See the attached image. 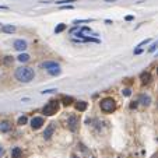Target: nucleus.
<instances>
[{
    "label": "nucleus",
    "instance_id": "1",
    "mask_svg": "<svg viewBox=\"0 0 158 158\" xmlns=\"http://www.w3.org/2000/svg\"><path fill=\"white\" fill-rule=\"evenodd\" d=\"M14 76L20 83H31L35 79V71L32 67H18Z\"/></svg>",
    "mask_w": 158,
    "mask_h": 158
},
{
    "label": "nucleus",
    "instance_id": "2",
    "mask_svg": "<svg viewBox=\"0 0 158 158\" xmlns=\"http://www.w3.org/2000/svg\"><path fill=\"white\" fill-rule=\"evenodd\" d=\"M99 108L105 113H112L116 109V102L112 97H107V98H103V99H101Z\"/></svg>",
    "mask_w": 158,
    "mask_h": 158
},
{
    "label": "nucleus",
    "instance_id": "3",
    "mask_svg": "<svg viewBox=\"0 0 158 158\" xmlns=\"http://www.w3.org/2000/svg\"><path fill=\"white\" fill-rule=\"evenodd\" d=\"M59 108H60V102L56 101V99H52V101H49V102L46 103L45 107H43L42 112L45 113L46 116H52V115H55V113L58 112Z\"/></svg>",
    "mask_w": 158,
    "mask_h": 158
},
{
    "label": "nucleus",
    "instance_id": "4",
    "mask_svg": "<svg viewBox=\"0 0 158 158\" xmlns=\"http://www.w3.org/2000/svg\"><path fill=\"white\" fill-rule=\"evenodd\" d=\"M42 67L51 76H59V74L62 73L60 64L56 63V62H45V63H42Z\"/></svg>",
    "mask_w": 158,
    "mask_h": 158
},
{
    "label": "nucleus",
    "instance_id": "5",
    "mask_svg": "<svg viewBox=\"0 0 158 158\" xmlns=\"http://www.w3.org/2000/svg\"><path fill=\"white\" fill-rule=\"evenodd\" d=\"M79 123H80L79 116L70 115L69 119H67V129H69L70 132H77V129H79Z\"/></svg>",
    "mask_w": 158,
    "mask_h": 158
},
{
    "label": "nucleus",
    "instance_id": "6",
    "mask_svg": "<svg viewBox=\"0 0 158 158\" xmlns=\"http://www.w3.org/2000/svg\"><path fill=\"white\" fill-rule=\"evenodd\" d=\"M42 125H45V120H43V118H41V116H35V118L31 119V128L35 129V130L42 128Z\"/></svg>",
    "mask_w": 158,
    "mask_h": 158
},
{
    "label": "nucleus",
    "instance_id": "7",
    "mask_svg": "<svg viewBox=\"0 0 158 158\" xmlns=\"http://www.w3.org/2000/svg\"><path fill=\"white\" fill-rule=\"evenodd\" d=\"M53 133H55V123H51V125H48V128L45 129L42 136L45 140H49L52 136H53Z\"/></svg>",
    "mask_w": 158,
    "mask_h": 158
},
{
    "label": "nucleus",
    "instance_id": "8",
    "mask_svg": "<svg viewBox=\"0 0 158 158\" xmlns=\"http://www.w3.org/2000/svg\"><path fill=\"white\" fill-rule=\"evenodd\" d=\"M13 46H14V49L22 52V51H25V49H27V42H25V41H22V39H17V41H14Z\"/></svg>",
    "mask_w": 158,
    "mask_h": 158
},
{
    "label": "nucleus",
    "instance_id": "9",
    "mask_svg": "<svg viewBox=\"0 0 158 158\" xmlns=\"http://www.w3.org/2000/svg\"><path fill=\"white\" fill-rule=\"evenodd\" d=\"M10 130H11V122L9 120L0 122V133H7Z\"/></svg>",
    "mask_w": 158,
    "mask_h": 158
},
{
    "label": "nucleus",
    "instance_id": "10",
    "mask_svg": "<svg viewBox=\"0 0 158 158\" xmlns=\"http://www.w3.org/2000/svg\"><path fill=\"white\" fill-rule=\"evenodd\" d=\"M137 102H140L143 107H148L150 103H151V98H150V95H146V94H141L139 98V101Z\"/></svg>",
    "mask_w": 158,
    "mask_h": 158
},
{
    "label": "nucleus",
    "instance_id": "11",
    "mask_svg": "<svg viewBox=\"0 0 158 158\" xmlns=\"http://www.w3.org/2000/svg\"><path fill=\"white\" fill-rule=\"evenodd\" d=\"M140 80H141L143 84H148V83L151 81V74H150L148 71H143V73L140 74Z\"/></svg>",
    "mask_w": 158,
    "mask_h": 158
},
{
    "label": "nucleus",
    "instance_id": "12",
    "mask_svg": "<svg viewBox=\"0 0 158 158\" xmlns=\"http://www.w3.org/2000/svg\"><path fill=\"white\" fill-rule=\"evenodd\" d=\"M11 158H22V150L20 147H14L11 150Z\"/></svg>",
    "mask_w": 158,
    "mask_h": 158
},
{
    "label": "nucleus",
    "instance_id": "13",
    "mask_svg": "<svg viewBox=\"0 0 158 158\" xmlns=\"http://www.w3.org/2000/svg\"><path fill=\"white\" fill-rule=\"evenodd\" d=\"M74 107H76V109L79 111V112H84V111L87 109V107H88V105H87V102H84V101H79Z\"/></svg>",
    "mask_w": 158,
    "mask_h": 158
},
{
    "label": "nucleus",
    "instance_id": "14",
    "mask_svg": "<svg viewBox=\"0 0 158 158\" xmlns=\"http://www.w3.org/2000/svg\"><path fill=\"white\" fill-rule=\"evenodd\" d=\"M62 102H63V105L69 107V105H71L74 102V99H73V97H63L62 98Z\"/></svg>",
    "mask_w": 158,
    "mask_h": 158
},
{
    "label": "nucleus",
    "instance_id": "15",
    "mask_svg": "<svg viewBox=\"0 0 158 158\" xmlns=\"http://www.w3.org/2000/svg\"><path fill=\"white\" fill-rule=\"evenodd\" d=\"M2 31L7 34H11L15 31V27H13V25H4V27H2Z\"/></svg>",
    "mask_w": 158,
    "mask_h": 158
},
{
    "label": "nucleus",
    "instance_id": "16",
    "mask_svg": "<svg viewBox=\"0 0 158 158\" xmlns=\"http://www.w3.org/2000/svg\"><path fill=\"white\" fill-rule=\"evenodd\" d=\"M17 59H18V60L21 62V63H25V62L30 60V55H27V53H21V55H20Z\"/></svg>",
    "mask_w": 158,
    "mask_h": 158
},
{
    "label": "nucleus",
    "instance_id": "17",
    "mask_svg": "<svg viewBox=\"0 0 158 158\" xmlns=\"http://www.w3.org/2000/svg\"><path fill=\"white\" fill-rule=\"evenodd\" d=\"M64 30H66V24H59L58 27L55 28V32L56 34H60L62 31H64Z\"/></svg>",
    "mask_w": 158,
    "mask_h": 158
},
{
    "label": "nucleus",
    "instance_id": "18",
    "mask_svg": "<svg viewBox=\"0 0 158 158\" xmlns=\"http://www.w3.org/2000/svg\"><path fill=\"white\" fill-rule=\"evenodd\" d=\"M27 122H28V118H27V116H21V118H18V122H17V123H18L20 126H24Z\"/></svg>",
    "mask_w": 158,
    "mask_h": 158
},
{
    "label": "nucleus",
    "instance_id": "19",
    "mask_svg": "<svg viewBox=\"0 0 158 158\" xmlns=\"http://www.w3.org/2000/svg\"><path fill=\"white\" fill-rule=\"evenodd\" d=\"M122 92H123V95H125V97H129V95L132 94V91H130V90H129V88H125V90H123V91H122Z\"/></svg>",
    "mask_w": 158,
    "mask_h": 158
},
{
    "label": "nucleus",
    "instance_id": "20",
    "mask_svg": "<svg viewBox=\"0 0 158 158\" xmlns=\"http://www.w3.org/2000/svg\"><path fill=\"white\" fill-rule=\"evenodd\" d=\"M7 59H4V63L6 64H10V63H13V58H10V56H6Z\"/></svg>",
    "mask_w": 158,
    "mask_h": 158
},
{
    "label": "nucleus",
    "instance_id": "21",
    "mask_svg": "<svg viewBox=\"0 0 158 158\" xmlns=\"http://www.w3.org/2000/svg\"><path fill=\"white\" fill-rule=\"evenodd\" d=\"M81 32H90V34H91L92 31H91V28H88V27H83L81 28Z\"/></svg>",
    "mask_w": 158,
    "mask_h": 158
},
{
    "label": "nucleus",
    "instance_id": "22",
    "mask_svg": "<svg viewBox=\"0 0 158 158\" xmlns=\"http://www.w3.org/2000/svg\"><path fill=\"white\" fill-rule=\"evenodd\" d=\"M157 48H158V42H157V43H154V45H152L151 48L148 49V51H150V52H154V51H155V49H157Z\"/></svg>",
    "mask_w": 158,
    "mask_h": 158
},
{
    "label": "nucleus",
    "instance_id": "23",
    "mask_svg": "<svg viewBox=\"0 0 158 158\" xmlns=\"http://www.w3.org/2000/svg\"><path fill=\"white\" fill-rule=\"evenodd\" d=\"M148 42H150V39H146V41H143V42H140L139 46H143V45H146V43H148Z\"/></svg>",
    "mask_w": 158,
    "mask_h": 158
},
{
    "label": "nucleus",
    "instance_id": "24",
    "mask_svg": "<svg viewBox=\"0 0 158 158\" xmlns=\"http://www.w3.org/2000/svg\"><path fill=\"white\" fill-rule=\"evenodd\" d=\"M4 154V150H3V147H0V157Z\"/></svg>",
    "mask_w": 158,
    "mask_h": 158
},
{
    "label": "nucleus",
    "instance_id": "25",
    "mask_svg": "<svg viewBox=\"0 0 158 158\" xmlns=\"http://www.w3.org/2000/svg\"><path fill=\"white\" fill-rule=\"evenodd\" d=\"M126 20H128V21H130V20H133V15H128V17H126Z\"/></svg>",
    "mask_w": 158,
    "mask_h": 158
},
{
    "label": "nucleus",
    "instance_id": "26",
    "mask_svg": "<svg viewBox=\"0 0 158 158\" xmlns=\"http://www.w3.org/2000/svg\"><path fill=\"white\" fill-rule=\"evenodd\" d=\"M134 53H136V55H139V53H141V49H136V51H134Z\"/></svg>",
    "mask_w": 158,
    "mask_h": 158
},
{
    "label": "nucleus",
    "instance_id": "27",
    "mask_svg": "<svg viewBox=\"0 0 158 158\" xmlns=\"http://www.w3.org/2000/svg\"><path fill=\"white\" fill-rule=\"evenodd\" d=\"M157 74H158V66H157Z\"/></svg>",
    "mask_w": 158,
    "mask_h": 158
}]
</instances>
